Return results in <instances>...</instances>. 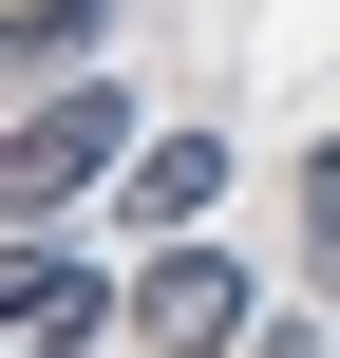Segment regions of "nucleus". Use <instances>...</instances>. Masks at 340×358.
I'll list each match as a JSON object with an SVG mask.
<instances>
[{"mask_svg":"<svg viewBox=\"0 0 340 358\" xmlns=\"http://www.w3.org/2000/svg\"><path fill=\"white\" fill-rule=\"evenodd\" d=\"M303 208H322V283H340V151H322V170H303Z\"/></svg>","mask_w":340,"mask_h":358,"instance_id":"6","label":"nucleus"},{"mask_svg":"<svg viewBox=\"0 0 340 358\" xmlns=\"http://www.w3.org/2000/svg\"><path fill=\"white\" fill-rule=\"evenodd\" d=\"M114 321H132V302H114V283H95L57 227H19V321H0V358H95Z\"/></svg>","mask_w":340,"mask_h":358,"instance_id":"3","label":"nucleus"},{"mask_svg":"<svg viewBox=\"0 0 340 358\" xmlns=\"http://www.w3.org/2000/svg\"><path fill=\"white\" fill-rule=\"evenodd\" d=\"M208 208H227V132H151V151H132V227L170 245V227H208Z\"/></svg>","mask_w":340,"mask_h":358,"instance_id":"4","label":"nucleus"},{"mask_svg":"<svg viewBox=\"0 0 340 358\" xmlns=\"http://www.w3.org/2000/svg\"><path fill=\"white\" fill-rule=\"evenodd\" d=\"M95 38H114V0H19V76H95Z\"/></svg>","mask_w":340,"mask_h":358,"instance_id":"5","label":"nucleus"},{"mask_svg":"<svg viewBox=\"0 0 340 358\" xmlns=\"http://www.w3.org/2000/svg\"><path fill=\"white\" fill-rule=\"evenodd\" d=\"M95 170H132V113H114V76H38V94H19V151H0L19 227H57Z\"/></svg>","mask_w":340,"mask_h":358,"instance_id":"1","label":"nucleus"},{"mask_svg":"<svg viewBox=\"0 0 340 358\" xmlns=\"http://www.w3.org/2000/svg\"><path fill=\"white\" fill-rule=\"evenodd\" d=\"M132 340H151V358H227V340H246V264H227L208 227H170L151 283H132Z\"/></svg>","mask_w":340,"mask_h":358,"instance_id":"2","label":"nucleus"}]
</instances>
